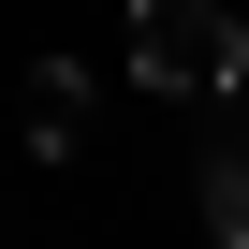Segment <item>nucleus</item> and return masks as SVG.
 Listing matches in <instances>:
<instances>
[{"label": "nucleus", "instance_id": "nucleus-1", "mask_svg": "<svg viewBox=\"0 0 249 249\" xmlns=\"http://www.w3.org/2000/svg\"><path fill=\"white\" fill-rule=\"evenodd\" d=\"M132 88L234 103V88H249V30L220 15V0H132Z\"/></svg>", "mask_w": 249, "mask_h": 249}, {"label": "nucleus", "instance_id": "nucleus-2", "mask_svg": "<svg viewBox=\"0 0 249 249\" xmlns=\"http://www.w3.org/2000/svg\"><path fill=\"white\" fill-rule=\"evenodd\" d=\"M30 147H44V161L88 147V73H73V59H30Z\"/></svg>", "mask_w": 249, "mask_h": 249}, {"label": "nucleus", "instance_id": "nucleus-3", "mask_svg": "<svg viewBox=\"0 0 249 249\" xmlns=\"http://www.w3.org/2000/svg\"><path fill=\"white\" fill-rule=\"evenodd\" d=\"M205 234H220V249H249V117L205 147Z\"/></svg>", "mask_w": 249, "mask_h": 249}]
</instances>
